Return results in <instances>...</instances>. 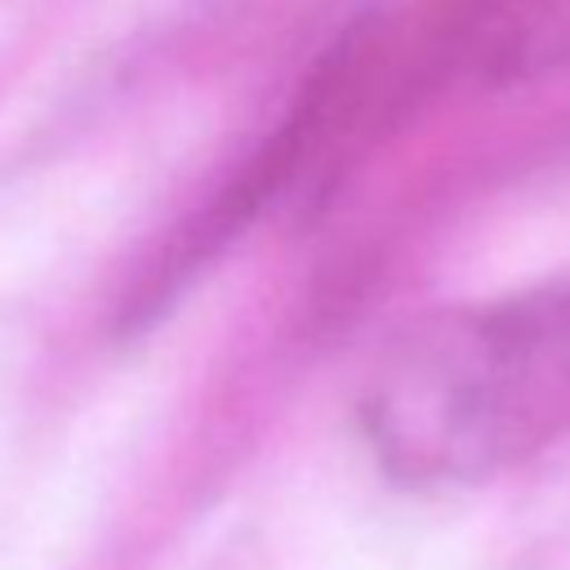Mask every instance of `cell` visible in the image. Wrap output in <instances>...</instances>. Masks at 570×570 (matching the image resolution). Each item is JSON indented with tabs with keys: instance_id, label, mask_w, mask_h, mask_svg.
Instances as JSON below:
<instances>
[{
	"instance_id": "obj_2",
	"label": "cell",
	"mask_w": 570,
	"mask_h": 570,
	"mask_svg": "<svg viewBox=\"0 0 570 570\" xmlns=\"http://www.w3.org/2000/svg\"><path fill=\"white\" fill-rule=\"evenodd\" d=\"M459 85L503 89L570 71V0H441Z\"/></svg>"
},
{
	"instance_id": "obj_1",
	"label": "cell",
	"mask_w": 570,
	"mask_h": 570,
	"mask_svg": "<svg viewBox=\"0 0 570 570\" xmlns=\"http://www.w3.org/2000/svg\"><path fill=\"white\" fill-rule=\"evenodd\" d=\"M361 428L401 485L490 481L570 432V285L414 321L374 365Z\"/></svg>"
}]
</instances>
